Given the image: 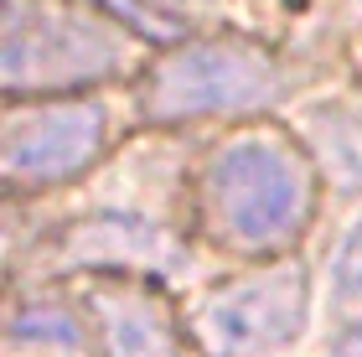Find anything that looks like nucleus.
Segmentation results:
<instances>
[{"label":"nucleus","instance_id":"1","mask_svg":"<svg viewBox=\"0 0 362 357\" xmlns=\"http://www.w3.org/2000/svg\"><path fill=\"white\" fill-rule=\"evenodd\" d=\"M197 207L223 249L279 254L316 218V160L279 129H243L207 156Z\"/></svg>","mask_w":362,"mask_h":357},{"label":"nucleus","instance_id":"2","mask_svg":"<svg viewBox=\"0 0 362 357\" xmlns=\"http://www.w3.org/2000/svg\"><path fill=\"white\" fill-rule=\"evenodd\" d=\"M129 68V31L109 11L78 0H6L0 78L6 93L88 88Z\"/></svg>","mask_w":362,"mask_h":357},{"label":"nucleus","instance_id":"3","mask_svg":"<svg viewBox=\"0 0 362 357\" xmlns=\"http://www.w3.org/2000/svg\"><path fill=\"white\" fill-rule=\"evenodd\" d=\"M279 93H285V73H279L274 52H264L249 37H197L151 62L140 83V109L156 124H187L259 115Z\"/></svg>","mask_w":362,"mask_h":357},{"label":"nucleus","instance_id":"4","mask_svg":"<svg viewBox=\"0 0 362 357\" xmlns=\"http://www.w3.org/2000/svg\"><path fill=\"white\" fill-rule=\"evenodd\" d=\"M305 316L310 274L300 259H279L207 290L192 311V336L207 357H279L300 342Z\"/></svg>","mask_w":362,"mask_h":357},{"label":"nucleus","instance_id":"5","mask_svg":"<svg viewBox=\"0 0 362 357\" xmlns=\"http://www.w3.org/2000/svg\"><path fill=\"white\" fill-rule=\"evenodd\" d=\"M109 145V109L83 93L11 104L0 129V171L11 192H42L83 176Z\"/></svg>","mask_w":362,"mask_h":357},{"label":"nucleus","instance_id":"6","mask_svg":"<svg viewBox=\"0 0 362 357\" xmlns=\"http://www.w3.org/2000/svg\"><path fill=\"white\" fill-rule=\"evenodd\" d=\"M62 269H98V274H187L192 249L171 228L124 213H104L73 223L57 243Z\"/></svg>","mask_w":362,"mask_h":357},{"label":"nucleus","instance_id":"7","mask_svg":"<svg viewBox=\"0 0 362 357\" xmlns=\"http://www.w3.org/2000/svg\"><path fill=\"white\" fill-rule=\"evenodd\" d=\"M98 357H181V336L156 290L135 280H98L88 290Z\"/></svg>","mask_w":362,"mask_h":357},{"label":"nucleus","instance_id":"8","mask_svg":"<svg viewBox=\"0 0 362 357\" xmlns=\"http://www.w3.org/2000/svg\"><path fill=\"white\" fill-rule=\"evenodd\" d=\"M11 352L16 357H83L88 332L68 305L37 300V305H21L11 316Z\"/></svg>","mask_w":362,"mask_h":357},{"label":"nucleus","instance_id":"9","mask_svg":"<svg viewBox=\"0 0 362 357\" xmlns=\"http://www.w3.org/2000/svg\"><path fill=\"white\" fill-rule=\"evenodd\" d=\"M326 300L332 311L357 327L362 321V218L341 228V238L332 243V259H326Z\"/></svg>","mask_w":362,"mask_h":357},{"label":"nucleus","instance_id":"10","mask_svg":"<svg viewBox=\"0 0 362 357\" xmlns=\"http://www.w3.org/2000/svg\"><path fill=\"white\" fill-rule=\"evenodd\" d=\"M332 357H362V321H357V327H347V332L337 336Z\"/></svg>","mask_w":362,"mask_h":357},{"label":"nucleus","instance_id":"11","mask_svg":"<svg viewBox=\"0 0 362 357\" xmlns=\"http://www.w3.org/2000/svg\"><path fill=\"white\" fill-rule=\"evenodd\" d=\"M156 6H171V11H223L228 0H156Z\"/></svg>","mask_w":362,"mask_h":357},{"label":"nucleus","instance_id":"12","mask_svg":"<svg viewBox=\"0 0 362 357\" xmlns=\"http://www.w3.org/2000/svg\"><path fill=\"white\" fill-rule=\"evenodd\" d=\"M352 16H357V26H362V0H352Z\"/></svg>","mask_w":362,"mask_h":357}]
</instances>
